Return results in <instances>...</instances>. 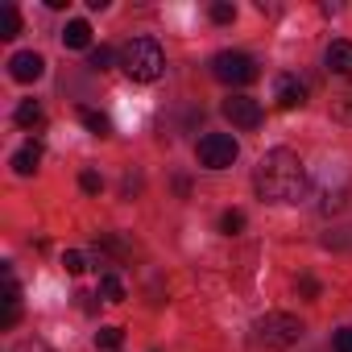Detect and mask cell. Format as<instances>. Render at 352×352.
<instances>
[{"label":"cell","instance_id":"obj_22","mask_svg":"<svg viewBox=\"0 0 352 352\" xmlns=\"http://www.w3.org/2000/svg\"><path fill=\"white\" fill-rule=\"evenodd\" d=\"M63 265H67V274H83V270H87V257H83V253H75V249H71V253H67V257H63Z\"/></svg>","mask_w":352,"mask_h":352},{"label":"cell","instance_id":"obj_23","mask_svg":"<svg viewBox=\"0 0 352 352\" xmlns=\"http://www.w3.org/2000/svg\"><path fill=\"white\" fill-rule=\"evenodd\" d=\"M331 348H336V352H352V327H340V331L331 336Z\"/></svg>","mask_w":352,"mask_h":352},{"label":"cell","instance_id":"obj_5","mask_svg":"<svg viewBox=\"0 0 352 352\" xmlns=\"http://www.w3.org/2000/svg\"><path fill=\"white\" fill-rule=\"evenodd\" d=\"M195 153H199V166H208V170H228V166L236 162L241 145H236L228 133H208V137L195 145Z\"/></svg>","mask_w":352,"mask_h":352},{"label":"cell","instance_id":"obj_2","mask_svg":"<svg viewBox=\"0 0 352 352\" xmlns=\"http://www.w3.org/2000/svg\"><path fill=\"white\" fill-rule=\"evenodd\" d=\"M120 67L133 83H153L162 71H166V54L153 38H129L120 46Z\"/></svg>","mask_w":352,"mask_h":352},{"label":"cell","instance_id":"obj_12","mask_svg":"<svg viewBox=\"0 0 352 352\" xmlns=\"http://www.w3.org/2000/svg\"><path fill=\"white\" fill-rule=\"evenodd\" d=\"M13 120H17L21 129H38V124L46 120V112H42V104H34V100H21V104H17V112H13Z\"/></svg>","mask_w":352,"mask_h":352},{"label":"cell","instance_id":"obj_17","mask_svg":"<svg viewBox=\"0 0 352 352\" xmlns=\"http://www.w3.org/2000/svg\"><path fill=\"white\" fill-rule=\"evenodd\" d=\"M331 112H336V120H344V124H352V87L336 96V104H331Z\"/></svg>","mask_w":352,"mask_h":352},{"label":"cell","instance_id":"obj_7","mask_svg":"<svg viewBox=\"0 0 352 352\" xmlns=\"http://www.w3.org/2000/svg\"><path fill=\"white\" fill-rule=\"evenodd\" d=\"M42 71H46V58H42V54H34V50H21V54H13V58H9V75H13L17 83H38V79H42Z\"/></svg>","mask_w":352,"mask_h":352},{"label":"cell","instance_id":"obj_14","mask_svg":"<svg viewBox=\"0 0 352 352\" xmlns=\"http://www.w3.org/2000/svg\"><path fill=\"white\" fill-rule=\"evenodd\" d=\"M17 34H21V13L13 5H5L0 9V38H17Z\"/></svg>","mask_w":352,"mask_h":352},{"label":"cell","instance_id":"obj_1","mask_svg":"<svg viewBox=\"0 0 352 352\" xmlns=\"http://www.w3.org/2000/svg\"><path fill=\"white\" fill-rule=\"evenodd\" d=\"M253 187L265 204H298L302 191H307V166L298 153L290 149H270L261 162H257V174H253Z\"/></svg>","mask_w":352,"mask_h":352},{"label":"cell","instance_id":"obj_8","mask_svg":"<svg viewBox=\"0 0 352 352\" xmlns=\"http://www.w3.org/2000/svg\"><path fill=\"white\" fill-rule=\"evenodd\" d=\"M274 100H278L282 108H302V104H307V83H302L298 75H278Z\"/></svg>","mask_w":352,"mask_h":352},{"label":"cell","instance_id":"obj_6","mask_svg":"<svg viewBox=\"0 0 352 352\" xmlns=\"http://www.w3.org/2000/svg\"><path fill=\"white\" fill-rule=\"evenodd\" d=\"M224 116H228L236 129H257V124H261V104L249 100V96H228V100H224Z\"/></svg>","mask_w":352,"mask_h":352},{"label":"cell","instance_id":"obj_4","mask_svg":"<svg viewBox=\"0 0 352 352\" xmlns=\"http://www.w3.org/2000/svg\"><path fill=\"white\" fill-rule=\"evenodd\" d=\"M212 75L220 83H228V87H245V83L257 79V63L249 54H241V50H224V54L212 58Z\"/></svg>","mask_w":352,"mask_h":352},{"label":"cell","instance_id":"obj_3","mask_svg":"<svg viewBox=\"0 0 352 352\" xmlns=\"http://www.w3.org/2000/svg\"><path fill=\"white\" fill-rule=\"evenodd\" d=\"M298 336H302V323L286 311H270L265 319H257V340L265 348H290Z\"/></svg>","mask_w":352,"mask_h":352},{"label":"cell","instance_id":"obj_18","mask_svg":"<svg viewBox=\"0 0 352 352\" xmlns=\"http://www.w3.org/2000/svg\"><path fill=\"white\" fill-rule=\"evenodd\" d=\"M241 228H245V212H236V208H232V212H224V216H220V232L236 236Z\"/></svg>","mask_w":352,"mask_h":352},{"label":"cell","instance_id":"obj_15","mask_svg":"<svg viewBox=\"0 0 352 352\" xmlns=\"http://www.w3.org/2000/svg\"><path fill=\"white\" fill-rule=\"evenodd\" d=\"M100 294H104L108 302H124V282H120L116 274H104V278H100Z\"/></svg>","mask_w":352,"mask_h":352},{"label":"cell","instance_id":"obj_20","mask_svg":"<svg viewBox=\"0 0 352 352\" xmlns=\"http://www.w3.org/2000/svg\"><path fill=\"white\" fill-rule=\"evenodd\" d=\"M79 187H83L87 195H100V191H104V179H100L96 170H83V174H79Z\"/></svg>","mask_w":352,"mask_h":352},{"label":"cell","instance_id":"obj_25","mask_svg":"<svg viewBox=\"0 0 352 352\" xmlns=\"http://www.w3.org/2000/svg\"><path fill=\"white\" fill-rule=\"evenodd\" d=\"M298 294L302 298H319V282L315 278H298Z\"/></svg>","mask_w":352,"mask_h":352},{"label":"cell","instance_id":"obj_9","mask_svg":"<svg viewBox=\"0 0 352 352\" xmlns=\"http://www.w3.org/2000/svg\"><path fill=\"white\" fill-rule=\"evenodd\" d=\"M323 63H327V71L331 75H352V42H331L327 46V54H323Z\"/></svg>","mask_w":352,"mask_h":352},{"label":"cell","instance_id":"obj_19","mask_svg":"<svg viewBox=\"0 0 352 352\" xmlns=\"http://www.w3.org/2000/svg\"><path fill=\"white\" fill-rule=\"evenodd\" d=\"M112 63H116V54H112L108 46H96V50H91V63H87V67H91V71H108Z\"/></svg>","mask_w":352,"mask_h":352},{"label":"cell","instance_id":"obj_21","mask_svg":"<svg viewBox=\"0 0 352 352\" xmlns=\"http://www.w3.org/2000/svg\"><path fill=\"white\" fill-rule=\"evenodd\" d=\"M232 17H236V9H232V5H224V0H220V5H212V21H216V25H228Z\"/></svg>","mask_w":352,"mask_h":352},{"label":"cell","instance_id":"obj_16","mask_svg":"<svg viewBox=\"0 0 352 352\" xmlns=\"http://www.w3.org/2000/svg\"><path fill=\"white\" fill-rule=\"evenodd\" d=\"M120 344H124V331H120V327H100V331H96V348L116 352Z\"/></svg>","mask_w":352,"mask_h":352},{"label":"cell","instance_id":"obj_24","mask_svg":"<svg viewBox=\"0 0 352 352\" xmlns=\"http://www.w3.org/2000/svg\"><path fill=\"white\" fill-rule=\"evenodd\" d=\"M13 352H54V348H50L46 340H21V344H17Z\"/></svg>","mask_w":352,"mask_h":352},{"label":"cell","instance_id":"obj_13","mask_svg":"<svg viewBox=\"0 0 352 352\" xmlns=\"http://www.w3.org/2000/svg\"><path fill=\"white\" fill-rule=\"evenodd\" d=\"M79 120H83L96 137H108V133H112V120H108L104 112H96V108H79Z\"/></svg>","mask_w":352,"mask_h":352},{"label":"cell","instance_id":"obj_10","mask_svg":"<svg viewBox=\"0 0 352 352\" xmlns=\"http://www.w3.org/2000/svg\"><path fill=\"white\" fill-rule=\"evenodd\" d=\"M63 46H67V50H87V46H91V25H87V21H67Z\"/></svg>","mask_w":352,"mask_h":352},{"label":"cell","instance_id":"obj_11","mask_svg":"<svg viewBox=\"0 0 352 352\" xmlns=\"http://www.w3.org/2000/svg\"><path fill=\"white\" fill-rule=\"evenodd\" d=\"M38 162H42V145H38V141L21 145V149L13 153V170H17V174H34V170H38Z\"/></svg>","mask_w":352,"mask_h":352}]
</instances>
